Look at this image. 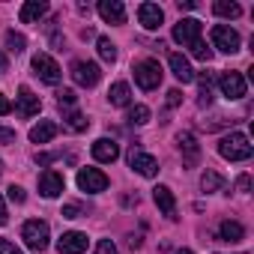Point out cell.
<instances>
[{
    "instance_id": "cell-1",
    "label": "cell",
    "mask_w": 254,
    "mask_h": 254,
    "mask_svg": "<svg viewBox=\"0 0 254 254\" xmlns=\"http://www.w3.org/2000/svg\"><path fill=\"white\" fill-rule=\"evenodd\" d=\"M218 153H221L227 162H245V159H251L254 147H251L248 135H242V132H230L227 138H221Z\"/></svg>"
},
{
    "instance_id": "cell-2",
    "label": "cell",
    "mask_w": 254,
    "mask_h": 254,
    "mask_svg": "<svg viewBox=\"0 0 254 254\" xmlns=\"http://www.w3.org/2000/svg\"><path fill=\"white\" fill-rule=\"evenodd\" d=\"M21 239L30 251H45L48 242H51V227L48 221H39V218H30L24 227H21Z\"/></svg>"
},
{
    "instance_id": "cell-3",
    "label": "cell",
    "mask_w": 254,
    "mask_h": 254,
    "mask_svg": "<svg viewBox=\"0 0 254 254\" xmlns=\"http://www.w3.org/2000/svg\"><path fill=\"white\" fill-rule=\"evenodd\" d=\"M209 39H212V48H218L224 54H236L239 51V33L230 24H215L212 33H209Z\"/></svg>"
},
{
    "instance_id": "cell-4",
    "label": "cell",
    "mask_w": 254,
    "mask_h": 254,
    "mask_svg": "<svg viewBox=\"0 0 254 254\" xmlns=\"http://www.w3.org/2000/svg\"><path fill=\"white\" fill-rule=\"evenodd\" d=\"M135 81L141 90H156L162 84V66L156 60H141L135 66Z\"/></svg>"
},
{
    "instance_id": "cell-5",
    "label": "cell",
    "mask_w": 254,
    "mask_h": 254,
    "mask_svg": "<svg viewBox=\"0 0 254 254\" xmlns=\"http://www.w3.org/2000/svg\"><path fill=\"white\" fill-rule=\"evenodd\" d=\"M69 75H72V81H75L78 87H96V84H99V78H102L99 66H96V63H90V60H75V63H72V69H69Z\"/></svg>"
},
{
    "instance_id": "cell-6",
    "label": "cell",
    "mask_w": 254,
    "mask_h": 254,
    "mask_svg": "<svg viewBox=\"0 0 254 254\" xmlns=\"http://www.w3.org/2000/svg\"><path fill=\"white\" fill-rule=\"evenodd\" d=\"M33 72L39 75V81H45V84H51V87L60 84V78H63L57 60L48 57V54H36V57H33Z\"/></svg>"
},
{
    "instance_id": "cell-7",
    "label": "cell",
    "mask_w": 254,
    "mask_h": 254,
    "mask_svg": "<svg viewBox=\"0 0 254 254\" xmlns=\"http://www.w3.org/2000/svg\"><path fill=\"white\" fill-rule=\"evenodd\" d=\"M78 189L87 191V194H99V191L108 189V177L99 168H81L78 171Z\"/></svg>"
},
{
    "instance_id": "cell-8",
    "label": "cell",
    "mask_w": 254,
    "mask_h": 254,
    "mask_svg": "<svg viewBox=\"0 0 254 254\" xmlns=\"http://www.w3.org/2000/svg\"><path fill=\"white\" fill-rule=\"evenodd\" d=\"M129 168H132L135 174H141V177H156V174H159V162H156L150 153L138 150V147L129 150Z\"/></svg>"
},
{
    "instance_id": "cell-9",
    "label": "cell",
    "mask_w": 254,
    "mask_h": 254,
    "mask_svg": "<svg viewBox=\"0 0 254 254\" xmlns=\"http://www.w3.org/2000/svg\"><path fill=\"white\" fill-rule=\"evenodd\" d=\"M200 39V21L197 18H180V24L174 27V42H180V45H194Z\"/></svg>"
},
{
    "instance_id": "cell-10",
    "label": "cell",
    "mask_w": 254,
    "mask_h": 254,
    "mask_svg": "<svg viewBox=\"0 0 254 254\" xmlns=\"http://www.w3.org/2000/svg\"><path fill=\"white\" fill-rule=\"evenodd\" d=\"M218 87H221V93L227 99H242L245 90H248V84H245V78L239 72H221L218 75Z\"/></svg>"
},
{
    "instance_id": "cell-11",
    "label": "cell",
    "mask_w": 254,
    "mask_h": 254,
    "mask_svg": "<svg viewBox=\"0 0 254 254\" xmlns=\"http://www.w3.org/2000/svg\"><path fill=\"white\" fill-rule=\"evenodd\" d=\"M39 108H42L39 96H36L30 87H21L18 96H15V111H18V117H36Z\"/></svg>"
},
{
    "instance_id": "cell-12",
    "label": "cell",
    "mask_w": 254,
    "mask_h": 254,
    "mask_svg": "<svg viewBox=\"0 0 254 254\" xmlns=\"http://www.w3.org/2000/svg\"><path fill=\"white\" fill-rule=\"evenodd\" d=\"M177 144H180V153H183V165L186 168H194L200 162V147H197L194 135L191 132H180L177 135Z\"/></svg>"
},
{
    "instance_id": "cell-13",
    "label": "cell",
    "mask_w": 254,
    "mask_h": 254,
    "mask_svg": "<svg viewBox=\"0 0 254 254\" xmlns=\"http://www.w3.org/2000/svg\"><path fill=\"white\" fill-rule=\"evenodd\" d=\"M57 251L60 254H84L87 251V233H81V230L63 233L60 242H57Z\"/></svg>"
},
{
    "instance_id": "cell-14",
    "label": "cell",
    "mask_w": 254,
    "mask_h": 254,
    "mask_svg": "<svg viewBox=\"0 0 254 254\" xmlns=\"http://www.w3.org/2000/svg\"><path fill=\"white\" fill-rule=\"evenodd\" d=\"M63 189H66L63 174H57V171H45V174L39 177V194H42V197H60Z\"/></svg>"
},
{
    "instance_id": "cell-15",
    "label": "cell",
    "mask_w": 254,
    "mask_h": 254,
    "mask_svg": "<svg viewBox=\"0 0 254 254\" xmlns=\"http://www.w3.org/2000/svg\"><path fill=\"white\" fill-rule=\"evenodd\" d=\"M153 200H156V206H159L171 221L180 218V215H177V197H174V191H171L168 186H156V189H153Z\"/></svg>"
},
{
    "instance_id": "cell-16",
    "label": "cell",
    "mask_w": 254,
    "mask_h": 254,
    "mask_svg": "<svg viewBox=\"0 0 254 254\" xmlns=\"http://www.w3.org/2000/svg\"><path fill=\"white\" fill-rule=\"evenodd\" d=\"M99 15H102V21H108V24H126V6L120 3V0H99Z\"/></svg>"
},
{
    "instance_id": "cell-17",
    "label": "cell",
    "mask_w": 254,
    "mask_h": 254,
    "mask_svg": "<svg viewBox=\"0 0 254 254\" xmlns=\"http://www.w3.org/2000/svg\"><path fill=\"white\" fill-rule=\"evenodd\" d=\"M138 21H141L147 30H159L162 21H165V12H162L159 3H141V6H138Z\"/></svg>"
},
{
    "instance_id": "cell-18",
    "label": "cell",
    "mask_w": 254,
    "mask_h": 254,
    "mask_svg": "<svg viewBox=\"0 0 254 254\" xmlns=\"http://www.w3.org/2000/svg\"><path fill=\"white\" fill-rule=\"evenodd\" d=\"M168 66H171V72H174L177 81H183V84H191V81H194V69H191V63H189L183 54L174 51V54L168 57Z\"/></svg>"
},
{
    "instance_id": "cell-19",
    "label": "cell",
    "mask_w": 254,
    "mask_h": 254,
    "mask_svg": "<svg viewBox=\"0 0 254 254\" xmlns=\"http://www.w3.org/2000/svg\"><path fill=\"white\" fill-rule=\"evenodd\" d=\"M93 159H96V162H105V165L117 162V159H120V147H117V141H111V138H99V141L93 144Z\"/></svg>"
},
{
    "instance_id": "cell-20",
    "label": "cell",
    "mask_w": 254,
    "mask_h": 254,
    "mask_svg": "<svg viewBox=\"0 0 254 254\" xmlns=\"http://www.w3.org/2000/svg\"><path fill=\"white\" fill-rule=\"evenodd\" d=\"M48 15V3L45 0H27V3L21 6V12H18V18L24 21V24H36V21H42Z\"/></svg>"
},
{
    "instance_id": "cell-21",
    "label": "cell",
    "mask_w": 254,
    "mask_h": 254,
    "mask_svg": "<svg viewBox=\"0 0 254 254\" xmlns=\"http://www.w3.org/2000/svg\"><path fill=\"white\" fill-rule=\"evenodd\" d=\"M108 99H111V105H117V108H129V105H132V90H129V84H126V81H117V84L108 90Z\"/></svg>"
},
{
    "instance_id": "cell-22",
    "label": "cell",
    "mask_w": 254,
    "mask_h": 254,
    "mask_svg": "<svg viewBox=\"0 0 254 254\" xmlns=\"http://www.w3.org/2000/svg\"><path fill=\"white\" fill-rule=\"evenodd\" d=\"M54 135H57V123H51V120H42L39 126L30 129V141L33 144H48Z\"/></svg>"
},
{
    "instance_id": "cell-23",
    "label": "cell",
    "mask_w": 254,
    "mask_h": 254,
    "mask_svg": "<svg viewBox=\"0 0 254 254\" xmlns=\"http://www.w3.org/2000/svg\"><path fill=\"white\" fill-rule=\"evenodd\" d=\"M242 236H245V227L239 221H221V227H218L221 242H242Z\"/></svg>"
},
{
    "instance_id": "cell-24",
    "label": "cell",
    "mask_w": 254,
    "mask_h": 254,
    "mask_svg": "<svg viewBox=\"0 0 254 254\" xmlns=\"http://www.w3.org/2000/svg\"><path fill=\"white\" fill-rule=\"evenodd\" d=\"M212 12H215V15H221V18H239L242 6H239V3H233V0H215V3H212Z\"/></svg>"
},
{
    "instance_id": "cell-25",
    "label": "cell",
    "mask_w": 254,
    "mask_h": 254,
    "mask_svg": "<svg viewBox=\"0 0 254 254\" xmlns=\"http://www.w3.org/2000/svg\"><path fill=\"white\" fill-rule=\"evenodd\" d=\"M200 189H203L206 194H212V191H221V189H224V177H221L218 171H206V174L200 177Z\"/></svg>"
},
{
    "instance_id": "cell-26",
    "label": "cell",
    "mask_w": 254,
    "mask_h": 254,
    "mask_svg": "<svg viewBox=\"0 0 254 254\" xmlns=\"http://www.w3.org/2000/svg\"><path fill=\"white\" fill-rule=\"evenodd\" d=\"M63 120H66V129H72V132H84L87 126H90V120H87L81 111H66Z\"/></svg>"
},
{
    "instance_id": "cell-27",
    "label": "cell",
    "mask_w": 254,
    "mask_h": 254,
    "mask_svg": "<svg viewBox=\"0 0 254 254\" xmlns=\"http://www.w3.org/2000/svg\"><path fill=\"white\" fill-rule=\"evenodd\" d=\"M96 48H99V57H102L105 63H114V60H117V45H114L108 36H99V39H96Z\"/></svg>"
},
{
    "instance_id": "cell-28",
    "label": "cell",
    "mask_w": 254,
    "mask_h": 254,
    "mask_svg": "<svg viewBox=\"0 0 254 254\" xmlns=\"http://www.w3.org/2000/svg\"><path fill=\"white\" fill-rule=\"evenodd\" d=\"M129 123H132V126H147V123H150V108H147V105H135V108L129 111Z\"/></svg>"
},
{
    "instance_id": "cell-29",
    "label": "cell",
    "mask_w": 254,
    "mask_h": 254,
    "mask_svg": "<svg viewBox=\"0 0 254 254\" xmlns=\"http://www.w3.org/2000/svg\"><path fill=\"white\" fill-rule=\"evenodd\" d=\"M6 48H9L12 54H21V51L27 48V39H24L21 33H15V30H9V33H6Z\"/></svg>"
},
{
    "instance_id": "cell-30",
    "label": "cell",
    "mask_w": 254,
    "mask_h": 254,
    "mask_svg": "<svg viewBox=\"0 0 254 254\" xmlns=\"http://www.w3.org/2000/svg\"><path fill=\"white\" fill-rule=\"evenodd\" d=\"M189 48H191V57H194V60H203V63H209V60H212V48H209L203 39H197V42H194V45H189Z\"/></svg>"
},
{
    "instance_id": "cell-31",
    "label": "cell",
    "mask_w": 254,
    "mask_h": 254,
    "mask_svg": "<svg viewBox=\"0 0 254 254\" xmlns=\"http://www.w3.org/2000/svg\"><path fill=\"white\" fill-rule=\"evenodd\" d=\"M81 215H87V209L81 203H66L63 206V218H81Z\"/></svg>"
},
{
    "instance_id": "cell-32",
    "label": "cell",
    "mask_w": 254,
    "mask_h": 254,
    "mask_svg": "<svg viewBox=\"0 0 254 254\" xmlns=\"http://www.w3.org/2000/svg\"><path fill=\"white\" fill-rule=\"evenodd\" d=\"M75 99H78V96H75L72 90H60V93H57V102H60V108H72V105H75Z\"/></svg>"
},
{
    "instance_id": "cell-33",
    "label": "cell",
    "mask_w": 254,
    "mask_h": 254,
    "mask_svg": "<svg viewBox=\"0 0 254 254\" xmlns=\"http://www.w3.org/2000/svg\"><path fill=\"white\" fill-rule=\"evenodd\" d=\"M6 191H9V200H12V203H24V200H27V194H24L21 186H9Z\"/></svg>"
},
{
    "instance_id": "cell-34",
    "label": "cell",
    "mask_w": 254,
    "mask_h": 254,
    "mask_svg": "<svg viewBox=\"0 0 254 254\" xmlns=\"http://www.w3.org/2000/svg\"><path fill=\"white\" fill-rule=\"evenodd\" d=\"M93 254H117V245L111 242V239H102L99 245H96V251Z\"/></svg>"
},
{
    "instance_id": "cell-35",
    "label": "cell",
    "mask_w": 254,
    "mask_h": 254,
    "mask_svg": "<svg viewBox=\"0 0 254 254\" xmlns=\"http://www.w3.org/2000/svg\"><path fill=\"white\" fill-rule=\"evenodd\" d=\"M0 254H21V248H18L15 242H9V239L0 236Z\"/></svg>"
},
{
    "instance_id": "cell-36",
    "label": "cell",
    "mask_w": 254,
    "mask_h": 254,
    "mask_svg": "<svg viewBox=\"0 0 254 254\" xmlns=\"http://www.w3.org/2000/svg\"><path fill=\"white\" fill-rule=\"evenodd\" d=\"M0 144H15V132H12V129H3V126H0Z\"/></svg>"
},
{
    "instance_id": "cell-37",
    "label": "cell",
    "mask_w": 254,
    "mask_h": 254,
    "mask_svg": "<svg viewBox=\"0 0 254 254\" xmlns=\"http://www.w3.org/2000/svg\"><path fill=\"white\" fill-rule=\"evenodd\" d=\"M248 189H251V177H248V174H242V177L236 180V191H242V194H245Z\"/></svg>"
},
{
    "instance_id": "cell-38",
    "label": "cell",
    "mask_w": 254,
    "mask_h": 254,
    "mask_svg": "<svg viewBox=\"0 0 254 254\" xmlns=\"http://www.w3.org/2000/svg\"><path fill=\"white\" fill-rule=\"evenodd\" d=\"M180 102H183V93H180V90H171V93H168V108H177Z\"/></svg>"
},
{
    "instance_id": "cell-39",
    "label": "cell",
    "mask_w": 254,
    "mask_h": 254,
    "mask_svg": "<svg viewBox=\"0 0 254 254\" xmlns=\"http://www.w3.org/2000/svg\"><path fill=\"white\" fill-rule=\"evenodd\" d=\"M54 159H57L54 153H39V156H36V165H51Z\"/></svg>"
},
{
    "instance_id": "cell-40",
    "label": "cell",
    "mask_w": 254,
    "mask_h": 254,
    "mask_svg": "<svg viewBox=\"0 0 254 254\" xmlns=\"http://www.w3.org/2000/svg\"><path fill=\"white\" fill-rule=\"evenodd\" d=\"M9 111H12V102H9L3 93H0V114H9Z\"/></svg>"
},
{
    "instance_id": "cell-41",
    "label": "cell",
    "mask_w": 254,
    "mask_h": 254,
    "mask_svg": "<svg viewBox=\"0 0 254 254\" xmlns=\"http://www.w3.org/2000/svg\"><path fill=\"white\" fill-rule=\"evenodd\" d=\"M6 218H9L6 215V203H3V197H0V224H6Z\"/></svg>"
},
{
    "instance_id": "cell-42",
    "label": "cell",
    "mask_w": 254,
    "mask_h": 254,
    "mask_svg": "<svg viewBox=\"0 0 254 254\" xmlns=\"http://www.w3.org/2000/svg\"><path fill=\"white\" fill-rule=\"evenodd\" d=\"M6 69H9V60H6V54H3V51H0V75H3Z\"/></svg>"
},
{
    "instance_id": "cell-43",
    "label": "cell",
    "mask_w": 254,
    "mask_h": 254,
    "mask_svg": "<svg viewBox=\"0 0 254 254\" xmlns=\"http://www.w3.org/2000/svg\"><path fill=\"white\" fill-rule=\"evenodd\" d=\"M177 6H180V9H194L197 3H194V0H180V3H177Z\"/></svg>"
},
{
    "instance_id": "cell-44",
    "label": "cell",
    "mask_w": 254,
    "mask_h": 254,
    "mask_svg": "<svg viewBox=\"0 0 254 254\" xmlns=\"http://www.w3.org/2000/svg\"><path fill=\"white\" fill-rule=\"evenodd\" d=\"M177 254H191V251H189V248H183V251H177Z\"/></svg>"
},
{
    "instance_id": "cell-45",
    "label": "cell",
    "mask_w": 254,
    "mask_h": 254,
    "mask_svg": "<svg viewBox=\"0 0 254 254\" xmlns=\"http://www.w3.org/2000/svg\"><path fill=\"white\" fill-rule=\"evenodd\" d=\"M0 174H3V162H0Z\"/></svg>"
}]
</instances>
